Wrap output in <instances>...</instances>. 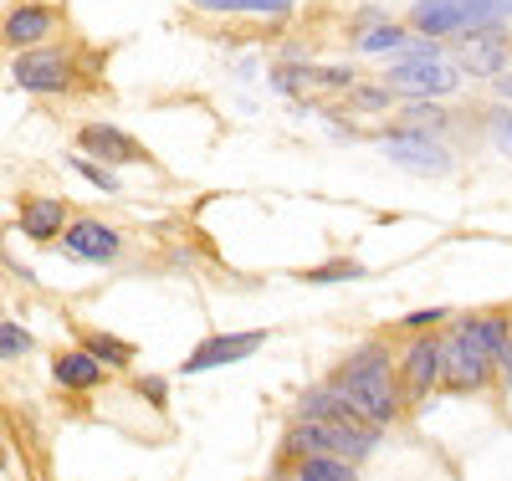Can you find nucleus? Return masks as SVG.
<instances>
[{"label":"nucleus","instance_id":"nucleus-20","mask_svg":"<svg viewBox=\"0 0 512 481\" xmlns=\"http://www.w3.org/2000/svg\"><path fill=\"white\" fill-rule=\"evenodd\" d=\"M405 47V31L400 26H369L364 36H359V52H369V57H379V52H400Z\"/></svg>","mask_w":512,"mask_h":481},{"label":"nucleus","instance_id":"nucleus-29","mask_svg":"<svg viewBox=\"0 0 512 481\" xmlns=\"http://www.w3.org/2000/svg\"><path fill=\"white\" fill-rule=\"evenodd\" d=\"M139 389H144V400H149V405H164V379H144Z\"/></svg>","mask_w":512,"mask_h":481},{"label":"nucleus","instance_id":"nucleus-27","mask_svg":"<svg viewBox=\"0 0 512 481\" xmlns=\"http://www.w3.org/2000/svg\"><path fill=\"white\" fill-rule=\"evenodd\" d=\"M441 318H446V308H415V313H405V328H431Z\"/></svg>","mask_w":512,"mask_h":481},{"label":"nucleus","instance_id":"nucleus-12","mask_svg":"<svg viewBox=\"0 0 512 481\" xmlns=\"http://www.w3.org/2000/svg\"><path fill=\"white\" fill-rule=\"evenodd\" d=\"M461 72H482V77H502V62H507V41L502 31H472L461 36Z\"/></svg>","mask_w":512,"mask_h":481},{"label":"nucleus","instance_id":"nucleus-1","mask_svg":"<svg viewBox=\"0 0 512 481\" xmlns=\"http://www.w3.org/2000/svg\"><path fill=\"white\" fill-rule=\"evenodd\" d=\"M333 379L344 384V395L359 405V415L374 420L379 430L395 420V410H400V379L390 374V359H384V348H379V343L354 348V354L338 364Z\"/></svg>","mask_w":512,"mask_h":481},{"label":"nucleus","instance_id":"nucleus-17","mask_svg":"<svg viewBox=\"0 0 512 481\" xmlns=\"http://www.w3.org/2000/svg\"><path fill=\"white\" fill-rule=\"evenodd\" d=\"M354 476H359V466H354L349 456L318 451V456H303V461H297V481H354Z\"/></svg>","mask_w":512,"mask_h":481},{"label":"nucleus","instance_id":"nucleus-3","mask_svg":"<svg viewBox=\"0 0 512 481\" xmlns=\"http://www.w3.org/2000/svg\"><path fill=\"white\" fill-rule=\"evenodd\" d=\"M374 441H379V425L318 415V420H297V425H292L287 451H292V456H318V451H328V456H349V461H359V456L374 451Z\"/></svg>","mask_w":512,"mask_h":481},{"label":"nucleus","instance_id":"nucleus-23","mask_svg":"<svg viewBox=\"0 0 512 481\" xmlns=\"http://www.w3.org/2000/svg\"><path fill=\"white\" fill-rule=\"evenodd\" d=\"M88 348H93L103 364H128V354H134L128 343H118V338H108V333H88Z\"/></svg>","mask_w":512,"mask_h":481},{"label":"nucleus","instance_id":"nucleus-9","mask_svg":"<svg viewBox=\"0 0 512 481\" xmlns=\"http://www.w3.org/2000/svg\"><path fill=\"white\" fill-rule=\"evenodd\" d=\"M400 384L410 395H431L436 384H446V343L441 338H415L405 348V364H400Z\"/></svg>","mask_w":512,"mask_h":481},{"label":"nucleus","instance_id":"nucleus-24","mask_svg":"<svg viewBox=\"0 0 512 481\" xmlns=\"http://www.w3.org/2000/svg\"><path fill=\"white\" fill-rule=\"evenodd\" d=\"M405 118L420 123V128H441V123H446V113L436 108V98H415V103L405 108Z\"/></svg>","mask_w":512,"mask_h":481},{"label":"nucleus","instance_id":"nucleus-11","mask_svg":"<svg viewBox=\"0 0 512 481\" xmlns=\"http://www.w3.org/2000/svg\"><path fill=\"white\" fill-rule=\"evenodd\" d=\"M77 149L82 154H93V159H103V164H128V159H144V149L128 139V134H118L113 123H88L77 134Z\"/></svg>","mask_w":512,"mask_h":481},{"label":"nucleus","instance_id":"nucleus-2","mask_svg":"<svg viewBox=\"0 0 512 481\" xmlns=\"http://www.w3.org/2000/svg\"><path fill=\"white\" fill-rule=\"evenodd\" d=\"M512 21V0H415L410 26L420 36H472L502 31Z\"/></svg>","mask_w":512,"mask_h":481},{"label":"nucleus","instance_id":"nucleus-28","mask_svg":"<svg viewBox=\"0 0 512 481\" xmlns=\"http://www.w3.org/2000/svg\"><path fill=\"white\" fill-rule=\"evenodd\" d=\"M359 108H390V93H379V87H359Z\"/></svg>","mask_w":512,"mask_h":481},{"label":"nucleus","instance_id":"nucleus-14","mask_svg":"<svg viewBox=\"0 0 512 481\" xmlns=\"http://www.w3.org/2000/svg\"><path fill=\"white\" fill-rule=\"evenodd\" d=\"M52 11L47 6H16L11 16H6V41L11 47H36V41H47L52 36Z\"/></svg>","mask_w":512,"mask_h":481},{"label":"nucleus","instance_id":"nucleus-18","mask_svg":"<svg viewBox=\"0 0 512 481\" xmlns=\"http://www.w3.org/2000/svg\"><path fill=\"white\" fill-rule=\"evenodd\" d=\"M200 11H216V16H272L282 21L292 11V0H195Z\"/></svg>","mask_w":512,"mask_h":481},{"label":"nucleus","instance_id":"nucleus-16","mask_svg":"<svg viewBox=\"0 0 512 481\" xmlns=\"http://www.w3.org/2000/svg\"><path fill=\"white\" fill-rule=\"evenodd\" d=\"M277 93L292 87H349V67H277Z\"/></svg>","mask_w":512,"mask_h":481},{"label":"nucleus","instance_id":"nucleus-8","mask_svg":"<svg viewBox=\"0 0 512 481\" xmlns=\"http://www.w3.org/2000/svg\"><path fill=\"white\" fill-rule=\"evenodd\" d=\"M267 343L262 328H246V333H221V338H205L195 354L185 359L180 374H210V369H226V364H241L246 354H256V348Z\"/></svg>","mask_w":512,"mask_h":481},{"label":"nucleus","instance_id":"nucleus-15","mask_svg":"<svg viewBox=\"0 0 512 481\" xmlns=\"http://www.w3.org/2000/svg\"><path fill=\"white\" fill-rule=\"evenodd\" d=\"M456 328H461V333H472L492 359H502V348H507V338H512V323H507L502 313H466Z\"/></svg>","mask_w":512,"mask_h":481},{"label":"nucleus","instance_id":"nucleus-22","mask_svg":"<svg viewBox=\"0 0 512 481\" xmlns=\"http://www.w3.org/2000/svg\"><path fill=\"white\" fill-rule=\"evenodd\" d=\"M72 169L82 174V180H93L103 195H113V190H118V180L108 174V164H103V159H93V154H77V159H72Z\"/></svg>","mask_w":512,"mask_h":481},{"label":"nucleus","instance_id":"nucleus-7","mask_svg":"<svg viewBox=\"0 0 512 481\" xmlns=\"http://www.w3.org/2000/svg\"><path fill=\"white\" fill-rule=\"evenodd\" d=\"M11 77L21 93H41V98H57L72 87V62L67 52H21L11 62Z\"/></svg>","mask_w":512,"mask_h":481},{"label":"nucleus","instance_id":"nucleus-5","mask_svg":"<svg viewBox=\"0 0 512 481\" xmlns=\"http://www.w3.org/2000/svg\"><path fill=\"white\" fill-rule=\"evenodd\" d=\"M379 149H384V159H395L405 169H425V174H446L451 169V149L436 144L431 128H395Z\"/></svg>","mask_w":512,"mask_h":481},{"label":"nucleus","instance_id":"nucleus-19","mask_svg":"<svg viewBox=\"0 0 512 481\" xmlns=\"http://www.w3.org/2000/svg\"><path fill=\"white\" fill-rule=\"evenodd\" d=\"M21 231H26L31 241H52V236L62 231V205H57V200H31V205L21 210Z\"/></svg>","mask_w":512,"mask_h":481},{"label":"nucleus","instance_id":"nucleus-10","mask_svg":"<svg viewBox=\"0 0 512 481\" xmlns=\"http://www.w3.org/2000/svg\"><path fill=\"white\" fill-rule=\"evenodd\" d=\"M62 251H67L72 261H93V267H108V261L118 256V231L88 215V221H72V226H67Z\"/></svg>","mask_w":512,"mask_h":481},{"label":"nucleus","instance_id":"nucleus-31","mask_svg":"<svg viewBox=\"0 0 512 481\" xmlns=\"http://www.w3.org/2000/svg\"><path fill=\"white\" fill-rule=\"evenodd\" d=\"M497 87H502V98H512V72H502V82H497Z\"/></svg>","mask_w":512,"mask_h":481},{"label":"nucleus","instance_id":"nucleus-21","mask_svg":"<svg viewBox=\"0 0 512 481\" xmlns=\"http://www.w3.org/2000/svg\"><path fill=\"white\" fill-rule=\"evenodd\" d=\"M359 277H364L359 261H328V267L303 272V282H313V287H328V282H359Z\"/></svg>","mask_w":512,"mask_h":481},{"label":"nucleus","instance_id":"nucleus-13","mask_svg":"<svg viewBox=\"0 0 512 481\" xmlns=\"http://www.w3.org/2000/svg\"><path fill=\"white\" fill-rule=\"evenodd\" d=\"M52 379H57L62 389H93V384L103 379V359L93 354L88 343H82V348H72V354H57Z\"/></svg>","mask_w":512,"mask_h":481},{"label":"nucleus","instance_id":"nucleus-30","mask_svg":"<svg viewBox=\"0 0 512 481\" xmlns=\"http://www.w3.org/2000/svg\"><path fill=\"white\" fill-rule=\"evenodd\" d=\"M497 364H502V379L512 384V338H507V348H502V359H497Z\"/></svg>","mask_w":512,"mask_h":481},{"label":"nucleus","instance_id":"nucleus-26","mask_svg":"<svg viewBox=\"0 0 512 481\" xmlns=\"http://www.w3.org/2000/svg\"><path fill=\"white\" fill-rule=\"evenodd\" d=\"M492 144L512 159V113H502V108L492 113Z\"/></svg>","mask_w":512,"mask_h":481},{"label":"nucleus","instance_id":"nucleus-4","mask_svg":"<svg viewBox=\"0 0 512 481\" xmlns=\"http://www.w3.org/2000/svg\"><path fill=\"white\" fill-rule=\"evenodd\" d=\"M390 82L405 87L410 98H446L461 87V67H451L441 57H405L390 67Z\"/></svg>","mask_w":512,"mask_h":481},{"label":"nucleus","instance_id":"nucleus-25","mask_svg":"<svg viewBox=\"0 0 512 481\" xmlns=\"http://www.w3.org/2000/svg\"><path fill=\"white\" fill-rule=\"evenodd\" d=\"M26 348H31V333H26L21 323H6V328H0V354H6V359H21Z\"/></svg>","mask_w":512,"mask_h":481},{"label":"nucleus","instance_id":"nucleus-6","mask_svg":"<svg viewBox=\"0 0 512 481\" xmlns=\"http://www.w3.org/2000/svg\"><path fill=\"white\" fill-rule=\"evenodd\" d=\"M441 343H446V384H451V389H482V384L492 379L497 359L487 354L472 333L456 328V333H446Z\"/></svg>","mask_w":512,"mask_h":481}]
</instances>
